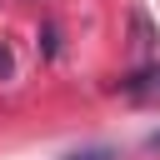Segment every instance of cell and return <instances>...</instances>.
I'll list each match as a JSON object with an SVG mask.
<instances>
[{
  "instance_id": "1",
  "label": "cell",
  "mask_w": 160,
  "mask_h": 160,
  "mask_svg": "<svg viewBox=\"0 0 160 160\" xmlns=\"http://www.w3.org/2000/svg\"><path fill=\"white\" fill-rule=\"evenodd\" d=\"M40 50H45V60L60 55V30H55V25H40Z\"/></svg>"
},
{
  "instance_id": "2",
  "label": "cell",
  "mask_w": 160,
  "mask_h": 160,
  "mask_svg": "<svg viewBox=\"0 0 160 160\" xmlns=\"http://www.w3.org/2000/svg\"><path fill=\"white\" fill-rule=\"evenodd\" d=\"M65 160H115V150L95 145V150H75V155H65Z\"/></svg>"
},
{
  "instance_id": "3",
  "label": "cell",
  "mask_w": 160,
  "mask_h": 160,
  "mask_svg": "<svg viewBox=\"0 0 160 160\" xmlns=\"http://www.w3.org/2000/svg\"><path fill=\"white\" fill-rule=\"evenodd\" d=\"M15 75V55H10V45H0V80H10Z\"/></svg>"
},
{
  "instance_id": "4",
  "label": "cell",
  "mask_w": 160,
  "mask_h": 160,
  "mask_svg": "<svg viewBox=\"0 0 160 160\" xmlns=\"http://www.w3.org/2000/svg\"><path fill=\"white\" fill-rule=\"evenodd\" d=\"M145 145H150V150H160V130H155V135H150V140H145Z\"/></svg>"
}]
</instances>
